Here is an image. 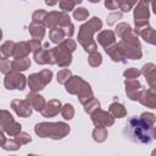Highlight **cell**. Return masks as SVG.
<instances>
[{
    "mask_svg": "<svg viewBox=\"0 0 156 156\" xmlns=\"http://www.w3.org/2000/svg\"><path fill=\"white\" fill-rule=\"evenodd\" d=\"M69 24H72L69 15L63 11H50L46 13L45 20H44V26L45 28L48 27L49 29H52L56 27L63 28Z\"/></svg>",
    "mask_w": 156,
    "mask_h": 156,
    "instance_id": "8",
    "label": "cell"
},
{
    "mask_svg": "<svg viewBox=\"0 0 156 156\" xmlns=\"http://www.w3.org/2000/svg\"><path fill=\"white\" fill-rule=\"evenodd\" d=\"M140 74H141V72H140L138 68H134V67L127 68V69L123 72V76H124L126 79H138Z\"/></svg>",
    "mask_w": 156,
    "mask_h": 156,
    "instance_id": "42",
    "label": "cell"
},
{
    "mask_svg": "<svg viewBox=\"0 0 156 156\" xmlns=\"http://www.w3.org/2000/svg\"><path fill=\"white\" fill-rule=\"evenodd\" d=\"M1 147L4 150H6V151H16V150H18L21 147V145L15 139H6Z\"/></svg>",
    "mask_w": 156,
    "mask_h": 156,
    "instance_id": "40",
    "label": "cell"
},
{
    "mask_svg": "<svg viewBox=\"0 0 156 156\" xmlns=\"http://www.w3.org/2000/svg\"><path fill=\"white\" fill-rule=\"evenodd\" d=\"M105 51H106V54L110 56V58H111L112 61H115V62H122V63L127 62V58L124 57V55H123L122 51L119 50L117 43H115L113 45L106 48Z\"/></svg>",
    "mask_w": 156,
    "mask_h": 156,
    "instance_id": "23",
    "label": "cell"
},
{
    "mask_svg": "<svg viewBox=\"0 0 156 156\" xmlns=\"http://www.w3.org/2000/svg\"><path fill=\"white\" fill-rule=\"evenodd\" d=\"M49 38L52 43L60 44L61 41H63L66 39V34L61 27H56V28H52L49 30Z\"/></svg>",
    "mask_w": 156,
    "mask_h": 156,
    "instance_id": "28",
    "label": "cell"
},
{
    "mask_svg": "<svg viewBox=\"0 0 156 156\" xmlns=\"http://www.w3.org/2000/svg\"><path fill=\"white\" fill-rule=\"evenodd\" d=\"M155 68H156V66L154 65V63H146V65H144L143 66V68H141V74L145 77V79H146V82H147V84L150 85V88L151 89H155V84H156V74H155Z\"/></svg>",
    "mask_w": 156,
    "mask_h": 156,
    "instance_id": "21",
    "label": "cell"
},
{
    "mask_svg": "<svg viewBox=\"0 0 156 156\" xmlns=\"http://www.w3.org/2000/svg\"><path fill=\"white\" fill-rule=\"evenodd\" d=\"M122 18V12H119V11H113V12H111L108 16H107V24L108 26H113L116 22H117V20H121Z\"/></svg>",
    "mask_w": 156,
    "mask_h": 156,
    "instance_id": "43",
    "label": "cell"
},
{
    "mask_svg": "<svg viewBox=\"0 0 156 156\" xmlns=\"http://www.w3.org/2000/svg\"><path fill=\"white\" fill-rule=\"evenodd\" d=\"M33 58L38 65H55L51 51H50V49H48V44H45L41 49L35 51Z\"/></svg>",
    "mask_w": 156,
    "mask_h": 156,
    "instance_id": "16",
    "label": "cell"
},
{
    "mask_svg": "<svg viewBox=\"0 0 156 156\" xmlns=\"http://www.w3.org/2000/svg\"><path fill=\"white\" fill-rule=\"evenodd\" d=\"M4 85L7 90H23L27 85V77H24L20 72H13L11 71L5 76L4 79Z\"/></svg>",
    "mask_w": 156,
    "mask_h": 156,
    "instance_id": "10",
    "label": "cell"
},
{
    "mask_svg": "<svg viewBox=\"0 0 156 156\" xmlns=\"http://www.w3.org/2000/svg\"><path fill=\"white\" fill-rule=\"evenodd\" d=\"M82 2V0H78V1H69V0H62L58 2L60 5V9L63 11V12H69L72 10H74V7L77 5H79Z\"/></svg>",
    "mask_w": 156,
    "mask_h": 156,
    "instance_id": "33",
    "label": "cell"
},
{
    "mask_svg": "<svg viewBox=\"0 0 156 156\" xmlns=\"http://www.w3.org/2000/svg\"><path fill=\"white\" fill-rule=\"evenodd\" d=\"M30 67V58L24 57V58H18L11 61V69L13 72H23Z\"/></svg>",
    "mask_w": 156,
    "mask_h": 156,
    "instance_id": "26",
    "label": "cell"
},
{
    "mask_svg": "<svg viewBox=\"0 0 156 156\" xmlns=\"http://www.w3.org/2000/svg\"><path fill=\"white\" fill-rule=\"evenodd\" d=\"M1 38H2V30H1V28H0V40H1Z\"/></svg>",
    "mask_w": 156,
    "mask_h": 156,
    "instance_id": "49",
    "label": "cell"
},
{
    "mask_svg": "<svg viewBox=\"0 0 156 156\" xmlns=\"http://www.w3.org/2000/svg\"><path fill=\"white\" fill-rule=\"evenodd\" d=\"M26 100L29 102L32 108L38 111V112H41L43 108L45 107V104H46L45 99L40 94H38V93H29V94H27Z\"/></svg>",
    "mask_w": 156,
    "mask_h": 156,
    "instance_id": "19",
    "label": "cell"
},
{
    "mask_svg": "<svg viewBox=\"0 0 156 156\" xmlns=\"http://www.w3.org/2000/svg\"><path fill=\"white\" fill-rule=\"evenodd\" d=\"M27 156H40V155H34V154H28Z\"/></svg>",
    "mask_w": 156,
    "mask_h": 156,
    "instance_id": "48",
    "label": "cell"
},
{
    "mask_svg": "<svg viewBox=\"0 0 156 156\" xmlns=\"http://www.w3.org/2000/svg\"><path fill=\"white\" fill-rule=\"evenodd\" d=\"M13 156H16V155H13Z\"/></svg>",
    "mask_w": 156,
    "mask_h": 156,
    "instance_id": "51",
    "label": "cell"
},
{
    "mask_svg": "<svg viewBox=\"0 0 156 156\" xmlns=\"http://www.w3.org/2000/svg\"><path fill=\"white\" fill-rule=\"evenodd\" d=\"M29 52H30V50L28 48L27 41H18V43H15V46L12 50V57H13V60L24 58V57H28Z\"/></svg>",
    "mask_w": 156,
    "mask_h": 156,
    "instance_id": "22",
    "label": "cell"
},
{
    "mask_svg": "<svg viewBox=\"0 0 156 156\" xmlns=\"http://www.w3.org/2000/svg\"><path fill=\"white\" fill-rule=\"evenodd\" d=\"M93 139L96 143H104L107 139V129L102 127H96L93 130Z\"/></svg>",
    "mask_w": 156,
    "mask_h": 156,
    "instance_id": "30",
    "label": "cell"
},
{
    "mask_svg": "<svg viewBox=\"0 0 156 156\" xmlns=\"http://www.w3.org/2000/svg\"><path fill=\"white\" fill-rule=\"evenodd\" d=\"M58 46H60L62 50L67 51L68 54H72V52L76 50L77 44H76V41H74L73 39H71V38H66L63 41H61V43L58 44Z\"/></svg>",
    "mask_w": 156,
    "mask_h": 156,
    "instance_id": "31",
    "label": "cell"
},
{
    "mask_svg": "<svg viewBox=\"0 0 156 156\" xmlns=\"http://www.w3.org/2000/svg\"><path fill=\"white\" fill-rule=\"evenodd\" d=\"M155 152H156V151L154 150V151H152V154H151V156H155Z\"/></svg>",
    "mask_w": 156,
    "mask_h": 156,
    "instance_id": "50",
    "label": "cell"
},
{
    "mask_svg": "<svg viewBox=\"0 0 156 156\" xmlns=\"http://www.w3.org/2000/svg\"><path fill=\"white\" fill-rule=\"evenodd\" d=\"M61 108H62L61 101L56 100V99H52V100H49L45 104V107L43 108L41 115H43V117L50 118V117H54V116L58 115V112H61Z\"/></svg>",
    "mask_w": 156,
    "mask_h": 156,
    "instance_id": "18",
    "label": "cell"
},
{
    "mask_svg": "<svg viewBox=\"0 0 156 156\" xmlns=\"http://www.w3.org/2000/svg\"><path fill=\"white\" fill-rule=\"evenodd\" d=\"M0 132L10 136H16L22 132V126L15 121L10 111L0 108Z\"/></svg>",
    "mask_w": 156,
    "mask_h": 156,
    "instance_id": "7",
    "label": "cell"
},
{
    "mask_svg": "<svg viewBox=\"0 0 156 156\" xmlns=\"http://www.w3.org/2000/svg\"><path fill=\"white\" fill-rule=\"evenodd\" d=\"M15 46V41L7 40L2 45H0V61L7 60L10 56H12V50Z\"/></svg>",
    "mask_w": 156,
    "mask_h": 156,
    "instance_id": "27",
    "label": "cell"
},
{
    "mask_svg": "<svg viewBox=\"0 0 156 156\" xmlns=\"http://www.w3.org/2000/svg\"><path fill=\"white\" fill-rule=\"evenodd\" d=\"M149 6H150V2L144 1V0H140L135 4L134 13H133L135 27L149 23V18H150V7Z\"/></svg>",
    "mask_w": 156,
    "mask_h": 156,
    "instance_id": "9",
    "label": "cell"
},
{
    "mask_svg": "<svg viewBox=\"0 0 156 156\" xmlns=\"http://www.w3.org/2000/svg\"><path fill=\"white\" fill-rule=\"evenodd\" d=\"M13 139H15L21 146H22V145H26V144H28V143L32 141V136H30L28 133H26V132L18 133L16 136H13Z\"/></svg>",
    "mask_w": 156,
    "mask_h": 156,
    "instance_id": "41",
    "label": "cell"
},
{
    "mask_svg": "<svg viewBox=\"0 0 156 156\" xmlns=\"http://www.w3.org/2000/svg\"><path fill=\"white\" fill-rule=\"evenodd\" d=\"M5 140H6V136H5V134H4L2 132H0V146H2V144L5 143Z\"/></svg>",
    "mask_w": 156,
    "mask_h": 156,
    "instance_id": "47",
    "label": "cell"
},
{
    "mask_svg": "<svg viewBox=\"0 0 156 156\" xmlns=\"http://www.w3.org/2000/svg\"><path fill=\"white\" fill-rule=\"evenodd\" d=\"M88 63L91 66V67H99L101 63H102V56L99 51H94L91 54H89V57H88Z\"/></svg>",
    "mask_w": 156,
    "mask_h": 156,
    "instance_id": "32",
    "label": "cell"
},
{
    "mask_svg": "<svg viewBox=\"0 0 156 156\" xmlns=\"http://www.w3.org/2000/svg\"><path fill=\"white\" fill-rule=\"evenodd\" d=\"M155 119L156 116L151 112H143L138 118H130L126 124V133L128 138L138 143H150L155 136Z\"/></svg>",
    "mask_w": 156,
    "mask_h": 156,
    "instance_id": "1",
    "label": "cell"
},
{
    "mask_svg": "<svg viewBox=\"0 0 156 156\" xmlns=\"http://www.w3.org/2000/svg\"><path fill=\"white\" fill-rule=\"evenodd\" d=\"M138 101L146 106V107H150V108H156V93H155V89H146V90H141L139 98H138Z\"/></svg>",
    "mask_w": 156,
    "mask_h": 156,
    "instance_id": "17",
    "label": "cell"
},
{
    "mask_svg": "<svg viewBox=\"0 0 156 156\" xmlns=\"http://www.w3.org/2000/svg\"><path fill=\"white\" fill-rule=\"evenodd\" d=\"M105 6H106L107 10H117L118 9V4H117L116 0H106Z\"/></svg>",
    "mask_w": 156,
    "mask_h": 156,
    "instance_id": "46",
    "label": "cell"
},
{
    "mask_svg": "<svg viewBox=\"0 0 156 156\" xmlns=\"http://www.w3.org/2000/svg\"><path fill=\"white\" fill-rule=\"evenodd\" d=\"M117 4H118V9L121 10V12H128L132 10L133 6H135L136 1H133V0H117Z\"/></svg>",
    "mask_w": 156,
    "mask_h": 156,
    "instance_id": "37",
    "label": "cell"
},
{
    "mask_svg": "<svg viewBox=\"0 0 156 156\" xmlns=\"http://www.w3.org/2000/svg\"><path fill=\"white\" fill-rule=\"evenodd\" d=\"M108 113L113 117V118H123L127 116V110L124 107L123 104L121 102H112L110 106H108Z\"/></svg>",
    "mask_w": 156,
    "mask_h": 156,
    "instance_id": "25",
    "label": "cell"
},
{
    "mask_svg": "<svg viewBox=\"0 0 156 156\" xmlns=\"http://www.w3.org/2000/svg\"><path fill=\"white\" fill-rule=\"evenodd\" d=\"M46 11L43 10V9H39V10H35L32 15V22L33 23H39V24H44V20H45V16H46Z\"/></svg>",
    "mask_w": 156,
    "mask_h": 156,
    "instance_id": "36",
    "label": "cell"
},
{
    "mask_svg": "<svg viewBox=\"0 0 156 156\" xmlns=\"http://www.w3.org/2000/svg\"><path fill=\"white\" fill-rule=\"evenodd\" d=\"M91 122L94 123L95 127H111L115 123V118L108 113V111H104L101 108H98L96 111H94L91 115Z\"/></svg>",
    "mask_w": 156,
    "mask_h": 156,
    "instance_id": "11",
    "label": "cell"
},
{
    "mask_svg": "<svg viewBox=\"0 0 156 156\" xmlns=\"http://www.w3.org/2000/svg\"><path fill=\"white\" fill-rule=\"evenodd\" d=\"M57 78V82L60 83V84H65L71 77H72V72L68 69V68H62V69H60L58 72H57V76H56Z\"/></svg>",
    "mask_w": 156,
    "mask_h": 156,
    "instance_id": "38",
    "label": "cell"
},
{
    "mask_svg": "<svg viewBox=\"0 0 156 156\" xmlns=\"http://www.w3.org/2000/svg\"><path fill=\"white\" fill-rule=\"evenodd\" d=\"M119 50L122 51V54L124 55L126 58H130V60H140L143 56V51H141V44L138 39V35L133 32L132 34L122 38L118 43H117Z\"/></svg>",
    "mask_w": 156,
    "mask_h": 156,
    "instance_id": "5",
    "label": "cell"
},
{
    "mask_svg": "<svg viewBox=\"0 0 156 156\" xmlns=\"http://www.w3.org/2000/svg\"><path fill=\"white\" fill-rule=\"evenodd\" d=\"M98 43L104 48H108L111 45H113L116 43V35H115V32L113 30H101L99 34H98Z\"/></svg>",
    "mask_w": 156,
    "mask_h": 156,
    "instance_id": "20",
    "label": "cell"
},
{
    "mask_svg": "<svg viewBox=\"0 0 156 156\" xmlns=\"http://www.w3.org/2000/svg\"><path fill=\"white\" fill-rule=\"evenodd\" d=\"M65 88H66V91L68 94L77 95L82 105L87 104L90 99L94 98V94H93L90 84L88 82H85L79 76H72L65 83Z\"/></svg>",
    "mask_w": 156,
    "mask_h": 156,
    "instance_id": "4",
    "label": "cell"
},
{
    "mask_svg": "<svg viewBox=\"0 0 156 156\" xmlns=\"http://www.w3.org/2000/svg\"><path fill=\"white\" fill-rule=\"evenodd\" d=\"M12 69H11V62L9 60H4V61H0V72L4 73L5 76L7 73H10Z\"/></svg>",
    "mask_w": 156,
    "mask_h": 156,
    "instance_id": "45",
    "label": "cell"
},
{
    "mask_svg": "<svg viewBox=\"0 0 156 156\" xmlns=\"http://www.w3.org/2000/svg\"><path fill=\"white\" fill-rule=\"evenodd\" d=\"M52 58L55 61V65H58L60 67H68L72 63V54H68L67 51L62 50L58 45L50 49Z\"/></svg>",
    "mask_w": 156,
    "mask_h": 156,
    "instance_id": "12",
    "label": "cell"
},
{
    "mask_svg": "<svg viewBox=\"0 0 156 156\" xmlns=\"http://www.w3.org/2000/svg\"><path fill=\"white\" fill-rule=\"evenodd\" d=\"M11 108L16 112L17 116L20 117H23V118H27L32 115V106L29 105V102L24 99V100H21V99H15L11 101Z\"/></svg>",
    "mask_w": 156,
    "mask_h": 156,
    "instance_id": "13",
    "label": "cell"
},
{
    "mask_svg": "<svg viewBox=\"0 0 156 156\" xmlns=\"http://www.w3.org/2000/svg\"><path fill=\"white\" fill-rule=\"evenodd\" d=\"M133 32L136 34V35H140L146 43L151 44V45H155L156 44V35H155V29L149 24H143V26H139V27H134Z\"/></svg>",
    "mask_w": 156,
    "mask_h": 156,
    "instance_id": "14",
    "label": "cell"
},
{
    "mask_svg": "<svg viewBox=\"0 0 156 156\" xmlns=\"http://www.w3.org/2000/svg\"><path fill=\"white\" fill-rule=\"evenodd\" d=\"M51 78L52 72L50 69H41L40 72L29 74L27 83L30 89V93H39L40 90H43L51 82Z\"/></svg>",
    "mask_w": 156,
    "mask_h": 156,
    "instance_id": "6",
    "label": "cell"
},
{
    "mask_svg": "<svg viewBox=\"0 0 156 156\" xmlns=\"http://www.w3.org/2000/svg\"><path fill=\"white\" fill-rule=\"evenodd\" d=\"M83 106H84V111H85L87 113L91 115L94 111H96L98 108H100V101H99L98 99L93 98V99H90L87 104H84Z\"/></svg>",
    "mask_w": 156,
    "mask_h": 156,
    "instance_id": "34",
    "label": "cell"
},
{
    "mask_svg": "<svg viewBox=\"0 0 156 156\" xmlns=\"http://www.w3.org/2000/svg\"><path fill=\"white\" fill-rule=\"evenodd\" d=\"M34 132L40 138L58 140L67 136L71 132V128L65 122H39L34 126Z\"/></svg>",
    "mask_w": 156,
    "mask_h": 156,
    "instance_id": "3",
    "label": "cell"
},
{
    "mask_svg": "<svg viewBox=\"0 0 156 156\" xmlns=\"http://www.w3.org/2000/svg\"><path fill=\"white\" fill-rule=\"evenodd\" d=\"M102 28V22L99 17H91L88 22L83 23L78 30V43L83 46V49L91 54L98 51V44L94 40V34Z\"/></svg>",
    "mask_w": 156,
    "mask_h": 156,
    "instance_id": "2",
    "label": "cell"
},
{
    "mask_svg": "<svg viewBox=\"0 0 156 156\" xmlns=\"http://www.w3.org/2000/svg\"><path fill=\"white\" fill-rule=\"evenodd\" d=\"M27 44H28V48H29L30 52H35V51H38L39 49H41V48H43L41 43H40V41H38V40H34V39L28 40V41H27Z\"/></svg>",
    "mask_w": 156,
    "mask_h": 156,
    "instance_id": "44",
    "label": "cell"
},
{
    "mask_svg": "<svg viewBox=\"0 0 156 156\" xmlns=\"http://www.w3.org/2000/svg\"><path fill=\"white\" fill-rule=\"evenodd\" d=\"M133 33V28L130 27L129 23H126V22H121L116 26V29H115V35H117L118 38H124L129 34Z\"/></svg>",
    "mask_w": 156,
    "mask_h": 156,
    "instance_id": "29",
    "label": "cell"
},
{
    "mask_svg": "<svg viewBox=\"0 0 156 156\" xmlns=\"http://www.w3.org/2000/svg\"><path fill=\"white\" fill-rule=\"evenodd\" d=\"M89 16V11L85 7H77L73 10V18L77 21H85Z\"/></svg>",
    "mask_w": 156,
    "mask_h": 156,
    "instance_id": "35",
    "label": "cell"
},
{
    "mask_svg": "<svg viewBox=\"0 0 156 156\" xmlns=\"http://www.w3.org/2000/svg\"><path fill=\"white\" fill-rule=\"evenodd\" d=\"M61 115L65 119H72L74 117V107L71 104H65L61 108Z\"/></svg>",
    "mask_w": 156,
    "mask_h": 156,
    "instance_id": "39",
    "label": "cell"
},
{
    "mask_svg": "<svg viewBox=\"0 0 156 156\" xmlns=\"http://www.w3.org/2000/svg\"><path fill=\"white\" fill-rule=\"evenodd\" d=\"M29 33L32 35V38L34 40H38V41H41L45 37V26L44 24H39V23H30L29 27Z\"/></svg>",
    "mask_w": 156,
    "mask_h": 156,
    "instance_id": "24",
    "label": "cell"
},
{
    "mask_svg": "<svg viewBox=\"0 0 156 156\" xmlns=\"http://www.w3.org/2000/svg\"><path fill=\"white\" fill-rule=\"evenodd\" d=\"M124 85H126V94L132 101H136L143 88L141 83L138 79H124Z\"/></svg>",
    "mask_w": 156,
    "mask_h": 156,
    "instance_id": "15",
    "label": "cell"
}]
</instances>
